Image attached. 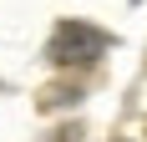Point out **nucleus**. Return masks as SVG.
<instances>
[{
  "mask_svg": "<svg viewBox=\"0 0 147 142\" xmlns=\"http://www.w3.org/2000/svg\"><path fill=\"white\" fill-rule=\"evenodd\" d=\"M102 51H107V36L96 26H81V20H66L51 36V61L56 66H91Z\"/></svg>",
  "mask_w": 147,
  "mask_h": 142,
  "instance_id": "f257e3e1",
  "label": "nucleus"
}]
</instances>
